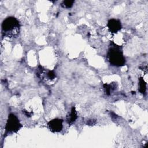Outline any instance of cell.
I'll use <instances>...</instances> for the list:
<instances>
[{
  "mask_svg": "<svg viewBox=\"0 0 148 148\" xmlns=\"http://www.w3.org/2000/svg\"><path fill=\"white\" fill-rule=\"evenodd\" d=\"M108 58L110 64L115 66H123L125 63V58L120 46L112 43L108 51Z\"/></svg>",
  "mask_w": 148,
  "mask_h": 148,
  "instance_id": "1",
  "label": "cell"
},
{
  "mask_svg": "<svg viewBox=\"0 0 148 148\" xmlns=\"http://www.w3.org/2000/svg\"><path fill=\"white\" fill-rule=\"evenodd\" d=\"M2 34L8 37H14L18 35L20 31L18 21L13 17L5 18L2 24Z\"/></svg>",
  "mask_w": 148,
  "mask_h": 148,
  "instance_id": "2",
  "label": "cell"
},
{
  "mask_svg": "<svg viewBox=\"0 0 148 148\" xmlns=\"http://www.w3.org/2000/svg\"><path fill=\"white\" fill-rule=\"evenodd\" d=\"M21 127L22 125L17 117L13 113L9 114L5 126L6 131L8 132H16L20 130Z\"/></svg>",
  "mask_w": 148,
  "mask_h": 148,
  "instance_id": "3",
  "label": "cell"
},
{
  "mask_svg": "<svg viewBox=\"0 0 148 148\" xmlns=\"http://www.w3.org/2000/svg\"><path fill=\"white\" fill-rule=\"evenodd\" d=\"M50 130L53 132H59L63 128V120L61 119H54L48 123Z\"/></svg>",
  "mask_w": 148,
  "mask_h": 148,
  "instance_id": "4",
  "label": "cell"
},
{
  "mask_svg": "<svg viewBox=\"0 0 148 148\" xmlns=\"http://www.w3.org/2000/svg\"><path fill=\"white\" fill-rule=\"evenodd\" d=\"M109 30L112 33H117L121 29V23L118 19L112 18L110 19L107 24Z\"/></svg>",
  "mask_w": 148,
  "mask_h": 148,
  "instance_id": "5",
  "label": "cell"
},
{
  "mask_svg": "<svg viewBox=\"0 0 148 148\" xmlns=\"http://www.w3.org/2000/svg\"><path fill=\"white\" fill-rule=\"evenodd\" d=\"M77 118V112L76 111L75 108L72 107L69 114L66 117V121L69 124H71L73 123L76 121Z\"/></svg>",
  "mask_w": 148,
  "mask_h": 148,
  "instance_id": "6",
  "label": "cell"
},
{
  "mask_svg": "<svg viewBox=\"0 0 148 148\" xmlns=\"http://www.w3.org/2000/svg\"><path fill=\"white\" fill-rule=\"evenodd\" d=\"M146 83L144 81L142 77H140L139 79V91L143 94L146 93Z\"/></svg>",
  "mask_w": 148,
  "mask_h": 148,
  "instance_id": "7",
  "label": "cell"
},
{
  "mask_svg": "<svg viewBox=\"0 0 148 148\" xmlns=\"http://www.w3.org/2000/svg\"><path fill=\"white\" fill-rule=\"evenodd\" d=\"M74 2V1H64L61 3V6L64 8H70L73 6Z\"/></svg>",
  "mask_w": 148,
  "mask_h": 148,
  "instance_id": "8",
  "label": "cell"
},
{
  "mask_svg": "<svg viewBox=\"0 0 148 148\" xmlns=\"http://www.w3.org/2000/svg\"><path fill=\"white\" fill-rule=\"evenodd\" d=\"M104 86V88L106 92V94L107 95H110L111 94V92L112 91V90H113V87L112 86H111L110 84H105L103 85Z\"/></svg>",
  "mask_w": 148,
  "mask_h": 148,
  "instance_id": "9",
  "label": "cell"
},
{
  "mask_svg": "<svg viewBox=\"0 0 148 148\" xmlns=\"http://www.w3.org/2000/svg\"><path fill=\"white\" fill-rule=\"evenodd\" d=\"M47 77L50 80H53L55 79L56 77V73L53 71H49L47 72Z\"/></svg>",
  "mask_w": 148,
  "mask_h": 148,
  "instance_id": "10",
  "label": "cell"
}]
</instances>
